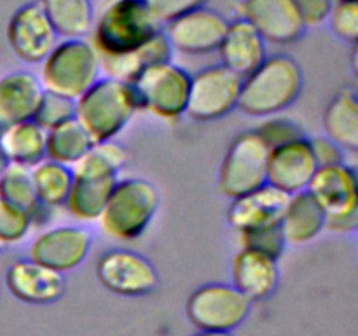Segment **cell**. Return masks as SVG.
Instances as JSON below:
<instances>
[{
    "mask_svg": "<svg viewBox=\"0 0 358 336\" xmlns=\"http://www.w3.org/2000/svg\"><path fill=\"white\" fill-rule=\"evenodd\" d=\"M6 35L10 51L28 65H41L59 41L38 0L14 10Z\"/></svg>",
    "mask_w": 358,
    "mask_h": 336,
    "instance_id": "12",
    "label": "cell"
},
{
    "mask_svg": "<svg viewBox=\"0 0 358 336\" xmlns=\"http://www.w3.org/2000/svg\"><path fill=\"white\" fill-rule=\"evenodd\" d=\"M252 303L231 284L210 282L198 287L185 303L187 321L198 331L233 332L250 315Z\"/></svg>",
    "mask_w": 358,
    "mask_h": 336,
    "instance_id": "9",
    "label": "cell"
},
{
    "mask_svg": "<svg viewBox=\"0 0 358 336\" xmlns=\"http://www.w3.org/2000/svg\"><path fill=\"white\" fill-rule=\"evenodd\" d=\"M73 115H76V100L44 91L31 121L37 122L42 130L49 132V130L73 119Z\"/></svg>",
    "mask_w": 358,
    "mask_h": 336,
    "instance_id": "32",
    "label": "cell"
},
{
    "mask_svg": "<svg viewBox=\"0 0 358 336\" xmlns=\"http://www.w3.org/2000/svg\"><path fill=\"white\" fill-rule=\"evenodd\" d=\"M59 38H87L94 23L91 0H38Z\"/></svg>",
    "mask_w": 358,
    "mask_h": 336,
    "instance_id": "28",
    "label": "cell"
},
{
    "mask_svg": "<svg viewBox=\"0 0 358 336\" xmlns=\"http://www.w3.org/2000/svg\"><path fill=\"white\" fill-rule=\"evenodd\" d=\"M192 336H233V332H210V331H198Z\"/></svg>",
    "mask_w": 358,
    "mask_h": 336,
    "instance_id": "41",
    "label": "cell"
},
{
    "mask_svg": "<svg viewBox=\"0 0 358 336\" xmlns=\"http://www.w3.org/2000/svg\"><path fill=\"white\" fill-rule=\"evenodd\" d=\"M2 248H3V247H2V245H0V251H2Z\"/></svg>",
    "mask_w": 358,
    "mask_h": 336,
    "instance_id": "43",
    "label": "cell"
},
{
    "mask_svg": "<svg viewBox=\"0 0 358 336\" xmlns=\"http://www.w3.org/2000/svg\"><path fill=\"white\" fill-rule=\"evenodd\" d=\"M287 202L289 195L264 184L247 195L231 200L227 223L234 231H238V234L259 227L275 226L282 220Z\"/></svg>",
    "mask_w": 358,
    "mask_h": 336,
    "instance_id": "18",
    "label": "cell"
},
{
    "mask_svg": "<svg viewBox=\"0 0 358 336\" xmlns=\"http://www.w3.org/2000/svg\"><path fill=\"white\" fill-rule=\"evenodd\" d=\"M310 146L318 167H331V164L345 163V150L334 140L329 139V136H313V139H310Z\"/></svg>",
    "mask_w": 358,
    "mask_h": 336,
    "instance_id": "39",
    "label": "cell"
},
{
    "mask_svg": "<svg viewBox=\"0 0 358 336\" xmlns=\"http://www.w3.org/2000/svg\"><path fill=\"white\" fill-rule=\"evenodd\" d=\"M45 139L48 132L31 119L0 130V147L9 163L28 168L45 160Z\"/></svg>",
    "mask_w": 358,
    "mask_h": 336,
    "instance_id": "27",
    "label": "cell"
},
{
    "mask_svg": "<svg viewBox=\"0 0 358 336\" xmlns=\"http://www.w3.org/2000/svg\"><path fill=\"white\" fill-rule=\"evenodd\" d=\"M37 77L44 91L77 100L101 77L100 55L90 38H59Z\"/></svg>",
    "mask_w": 358,
    "mask_h": 336,
    "instance_id": "5",
    "label": "cell"
},
{
    "mask_svg": "<svg viewBox=\"0 0 358 336\" xmlns=\"http://www.w3.org/2000/svg\"><path fill=\"white\" fill-rule=\"evenodd\" d=\"M30 170L38 202L51 210L65 206L73 182L72 168L51 160H42Z\"/></svg>",
    "mask_w": 358,
    "mask_h": 336,
    "instance_id": "29",
    "label": "cell"
},
{
    "mask_svg": "<svg viewBox=\"0 0 358 336\" xmlns=\"http://www.w3.org/2000/svg\"><path fill=\"white\" fill-rule=\"evenodd\" d=\"M91 247L93 234L87 227L56 226L42 231L31 240L28 258L65 275L86 261Z\"/></svg>",
    "mask_w": 358,
    "mask_h": 336,
    "instance_id": "13",
    "label": "cell"
},
{
    "mask_svg": "<svg viewBox=\"0 0 358 336\" xmlns=\"http://www.w3.org/2000/svg\"><path fill=\"white\" fill-rule=\"evenodd\" d=\"M241 79L224 65L205 66L191 76L185 115L199 122L217 121L238 108Z\"/></svg>",
    "mask_w": 358,
    "mask_h": 336,
    "instance_id": "10",
    "label": "cell"
},
{
    "mask_svg": "<svg viewBox=\"0 0 358 336\" xmlns=\"http://www.w3.org/2000/svg\"><path fill=\"white\" fill-rule=\"evenodd\" d=\"M206 2L208 0H145L147 7L161 27L191 13V10L205 7Z\"/></svg>",
    "mask_w": 358,
    "mask_h": 336,
    "instance_id": "37",
    "label": "cell"
},
{
    "mask_svg": "<svg viewBox=\"0 0 358 336\" xmlns=\"http://www.w3.org/2000/svg\"><path fill=\"white\" fill-rule=\"evenodd\" d=\"M119 177H83L73 175L72 188L65 202V209L80 223L100 219L107 200Z\"/></svg>",
    "mask_w": 358,
    "mask_h": 336,
    "instance_id": "26",
    "label": "cell"
},
{
    "mask_svg": "<svg viewBox=\"0 0 358 336\" xmlns=\"http://www.w3.org/2000/svg\"><path fill=\"white\" fill-rule=\"evenodd\" d=\"M269 149L255 130L233 139L222 158L217 188L226 198L234 200L266 184Z\"/></svg>",
    "mask_w": 358,
    "mask_h": 336,
    "instance_id": "8",
    "label": "cell"
},
{
    "mask_svg": "<svg viewBox=\"0 0 358 336\" xmlns=\"http://www.w3.org/2000/svg\"><path fill=\"white\" fill-rule=\"evenodd\" d=\"M240 14L259 31L266 44H296L306 31V24L290 0H243Z\"/></svg>",
    "mask_w": 358,
    "mask_h": 336,
    "instance_id": "15",
    "label": "cell"
},
{
    "mask_svg": "<svg viewBox=\"0 0 358 336\" xmlns=\"http://www.w3.org/2000/svg\"><path fill=\"white\" fill-rule=\"evenodd\" d=\"M290 2L306 28L325 23L334 6V0H290Z\"/></svg>",
    "mask_w": 358,
    "mask_h": 336,
    "instance_id": "38",
    "label": "cell"
},
{
    "mask_svg": "<svg viewBox=\"0 0 358 336\" xmlns=\"http://www.w3.org/2000/svg\"><path fill=\"white\" fill-rule=\"evenodd\" d=\"M254 130L257 132V135L264 140L268 149H275V147L289 144L292 142V140L308 136L299 122H296L294 119L289 118H280V115L264 118V121L259 122Z\"/></svg>",
    "mask_w": 358,
    "mask_h": 336,
    "instance_id": "33",
    "label": "cell"
},
{
    "mask_svg": "<svg viewBox=\"0 0 358 336\" xmlns=\"http://www.w3.org/2000/svg\"><path fill=\"white\" fill-rule=\"evenodd\" d=\"M325 212V230L353 233L358 226V178L348 163L318 167L306 189Z\"/></svg>",
    "mask_w": 358,
    "mask_h": 336,
    "instance_id": "6",
    "label": "cell"
},
{
    "mask_svg": "<svg viewBox=\"0 0 358 336\" xmlns=\"http://www.w3.org/2000/svg\"><path fill=\"white\" fill-rule=\"evenodd\" d=\"M324 132L345 153H357L358 97L355 90L343 88L331 98L324 112Z\"/></svg>",
    "mask_w": 358,
    "mask_h": 336,
    "instance_id": "24",
    "label": "cell"
},
{
    "mask_svg": "<svg viewBox=\"0 0 358 336\" xmlns=\"http://www.w3.org/2000/svg\"><path fill=\"white\" fill-rule=\"evenodd\" d=\"M318 164L310 146V136L269 149L266 184L285 195L306 191Z\"/></svg>",
    "mask_w": 358,
    "mask_h": 336,
    "instance_id": "16",
    "label": "cell"
},
{
    "mask_svg": "<svg viewBox=\"0 0 358 336\" xmlns=\"http://www.w3.org/2000/svg\"><path fill=\"white\" fill-rule=\"evenodd\" d=\"M163 30L145 0H110L91 28V44L100 56L124 55Z\"/></svg>",
    "mask_w": 358,
    "mask_h": 336,
    "instance_id": "4",
    "label": "cell"
},
{
    "mask_svg": "<svg viewBox=\"0 0 358 336\" xmlns=\"http://www.w3.org/2000/svg\"><path fill=\"white\" fill-rule=\"evenodd\" d=\"M217 52L220 56V65L233 70L241 79L254 72L268 56L264 38L243 18H236L227 23Z\"/></svg>",
    "mask_w": 358,
    "mask_h": 336,
    "instance_id": "20",
    "label": "cell"
},
{
    "mask_svg": "<svg viewBox=\"0 0 358 336\" xmlns=\"http://www.w3.org/2000/svg\"><path fill=\"white\" fill-rule=\"evenodd\" d=\"M240 245L241 248H252V251L262 252V254L278 261L283 252H285L287 241L283 238L280 224H275V226H266L240 233Z\"/></svg>",
    "mask_w": 358,
    "mask_h": 336,
    "instance_id": "34",
    "label": "cell"
},
{
    "mask_svg": "<svg viewBox=\"0 0 358 336\" xmlns=\"http://www.w3.org/2000/svg\"><path fill=\"white\" fill-rule=\"evenodd\" d=\"M0 200L23 210L30 217L31 227L44 226L51 217L52 210L38 202L31 181V170L23 164L10 163L0 174Z\"/></svg>",
    "mask_w": 358,
    "mask_h": 336,
    "instance_id": "25",
    "label": "cell"
},
{
    "mask_svg": "<svg viewBox=\"0 0 358 336\" xmlns=\"http://www.w3.org/2000/svg\"><path fill=\"white\" fill-rule=\"evenodd\" d=\"M280 227L287 245L310 244L325 230V212L310 192H296L289 196Z\"/></svg>",
    "mask_w": 358,
    "mask_h": 336,
    "instance_id": "23",
    "label": "cell"
},
{
    "mask_svg": "<svg viewBox=\"0 0 358 336\" xmlns=\"http://www.w3.org/2000/svg\"><path fill=\"white\" fill-rule=\"evenodd\" d=\"M304 76L289 55H268L252 74L243 77L238 108L250 118H271L287 111L299 98Z\"/></svg>",
    "mask_w": 358,
    "mask_h": 336,
    "instance_id": "1",
    "label": "cell"
},
{
    "mask_svg": "<svg viewBox=\"0 0 358 336\" xmlns=\"http://www.w3.org/2000/svg\"><path fill=\"white\" fill-rule=\"evenodd\" d=\"M334 2H346V0H334Z\"/></svg>",
    "mask_w": 358,
    "mask_h": 336,
    "instance_id": "42",
    "label": "cell"
},
{
    "mask_svg": "<svg viewBox=\"0 0 358 336\" xmlns=\"http://www.w3.org/2000/svg\"><path fill=\"white\" fill-rule=\"evenodd\" d=\"M131 88L138 111L150 112L164 121H175L185 114L191 74L170 59L143 70Z\"/></svg>",
    "mask_w": 358,
    "mask_h": 336,
    "instance_id": "7",
    "label": "cell"
},
{
    "mask_svg": "<svg viewBox=\"0 0 358 336\" xmlns=\"http://www.w3.org/2000/svg\"><path fill=\"white\" fill-rule=\"evenodd\" d=\"M42 93V84L34 72L13 70L0 77V130L34 119Z\"/></svg>",
    "mask_w": 358,
    "mask_h": 336,
    "instance_id": "21",
    "label": "cell"
},
{
    "mask_svg": "<svg viewBox=\"0 0 358 336\" xmlns=\"http://www.w3.org/2000/svg\"><path fill=\"white\" fill-rule=\"evenodd\" d=\"M171 55L173 51L170 48V42L161 30L145 44L133 51L115 56H100L101 76L131 84L149 66L170 62Z\"/></svg>",
    "mask_w": 358,
    "mask_h": 336,
    "instance_id": "22",
    "label": "cell"
},
{
    "mask_svg": "<svg viewBox=\"0 0 358 336\" xmlns=\"http://www.w3.org/2000/svg\"><path fill=\"white\" fill-rule=\"evenodd\" d=\"M6 287L17 301L27 304H51L65 294V275L31 261L16 259L6 272Z\"/></svg>",
    "mask_w": 358,
    "mask_h": 336,
    "instance_id": "17",
    "label": "cell"
},
{
    "mask_svg": "<svg viewBox=\"0 0 358 336\" xmlns=\"http://www.w3.org/2000/svg\"><path fill=\"white\" fill-rule=\"evenodd\" d=\"M9 160H7V156H6V153H3L2 150V147H0V174H2L3 170H6L7 167H9Z\"/></svg>",
    "mask_w": 358,
    "mask_h": 336,
    "instance_id": "40",
    "label": "cell"
},
{
    "mask_svg": "<svg viewBox=\"0 0 358 336\" xmlns=\"http://www.w3.org/2000/svg\"><path fill=\"white\" fill-rule=\"evenodd\" d=\"M30 230V217L23 210L0 200V245L7 247L20 244L23 238H27Z\"/></svg>",
    "mask_w": 358,
    "mask_h": 336,
    "instance_id": "36",
    "label": "cell"
},
{
    "mask_svg": "<svg viewBox=\"0 0 358 336\" xmlns=\"http://www.w3.org/2000/svg\"><path fill=\"white\" fill-rule=\"evenodd\" d=\"M138 112L131 84L101 76L76 100V119L94 142L114 140Z\"/></svg>",
    "mask_w": 358,
    "mask_h": 336,
    "instance_id": "2",
    "label": "cell"
},
{
    "mask_svg": "<svg viewBox=\"0 0 358 336\" xmlns=\"http://www.w3.org/2000/svg\"><path fill=\"white\" fill-rule=\"evenodd\" d=\"M128 161V149L117 140L94 142L87 153L73 164L72 174L83 177H119Z\"/></svg>",
    "mask_w": 358,
    "mask_h": 336,
    "instance_id": "31",
    "label": "cell"
},
{
    "mask_svg": "<svg viewBox=\"0 0 358 336\" xmlns=\"http://www.w3.org/2000/svg\"><path fill=\"white\" fill-rule=\"evenodd\" d=\"M91 146H93V140L84 132L83 126L76 119H70L48 132L45 160L72 168Z\"/></svg>",
    "mask_w": 358,
    "mask_h": 336,
    "instance_id": "30",
    "label": "cell"
},
{
    "mask_svg": "<svg viewBox=\"0 0 358 336\" xmlns=\"http://www.w3.org/2000/svg\"><path fill=\"white\" fill-rule=\"evenodd\" d=\"M327 24L339 41L355 46L358 41V2H334L327 16Z\"/></svg>",
    "mask_w": 358,
    "mask_h": 336,
    "instance_id": "35",
    "label": "cell"
},
{
    "mask_svg": "<svg viewBox=\"0 0 358 336\" xmlns=\"http://www.w3.org/2000/svg\"><path fill=\"white\" fill-rule=\"evenodd\" d=\"M229 21L210 7H199L163 27L171 51L189 56L210 55L219 49Z\"/></svg>",
    "mask_w": 358,
    "mask_h": 336,
    "instance_id": "14",
    "label": "cell"
},
{
    "mask_svg": "<svg viewBox=\"0 0 358 336\" xmlns=\"http://www.w3.org/2000/svg\"><path fill=\"white\" fill-rule=\"evenodd\" d=\"M280 284L278 261L252 248H240L231 262V286L250 303L266 301Z\"/></svg>",
    "mask_w": 358,
    "mask_h": 336,
    "instance_id": "19",
    "label": "cell"
},
{
    "mask_svg": "<svg viewBox=\"0 0 358 336\" xmlns=\"http://www.w3.org/2000/svg\"><path fill=\"white\" fill-rule=\"evenodd\" d=\"M159 191L147 178H119L98 223L112 240L122 244L135 241L149 230L159 210Z\"/></svg>",
    "mask_w": 358,
    "mask_h": 336,
    "instance_id": "3",
    "label": "cell"
},
{
    "mask_svg": "<svg viewBox=\"0 0 358 336\" xmlns=\"http://www.w3.org/2000/svg\"><path fill=\"white\" fill-rule=\"evenodd\" d=\"M96 279L108 293L122 298H143L159 284L152 261L131 248H110L96 261Z\"/></svg>",
    "mask_w": 358,
    "mask_h": 336,
    "instance_id": "11",
    "label": "cell"
}]
</instances>
